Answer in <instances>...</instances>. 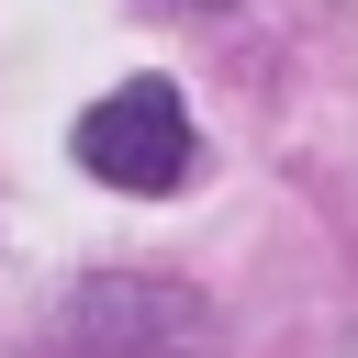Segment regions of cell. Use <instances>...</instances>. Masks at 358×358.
<instances>
[{
  "instance_id": "obj_1",
  "label": "cell",
  "mask_w": 358,
  "mask_h": 358,
  "mask_svg": "<svg viewBox=\"0 0 358 358\" xmlns=\"http://www.w3.org/2000/svg\"><path fill=\"white\" fill-rule=\"evenodd\" d=\"M67 145H78L90 179H112V190H134V201H157V190H179V179L201 168L190 101H179L168 78H123V90H101V101L78 112Z\"/></svg>"
},
{
  "instance_id": "obj_2",
  "label": "cell",
  "mask_w": 358,
  "mask_h": 358,
  "mask_svg": "<svg viewBox=\"0 0 358 358\" xmlns=\"http://www.w3.org/2000/svg\"><path fill=\"white\" fill-rule=\"evenodd\" d=\"M67 347L78 358H201L213 313L179 280H90V291H67Z\"/></svg>"
},
{
  "instance_id": "obj_3",
  "label": "cell",
  "mask_w": 358,
  "mask_h": 358,
  "mask_svg": "<svg viewBox=\"0 0 358 358\" xmlns=\"http://www.w3.org/2000/svg\"><path fill=\"white\" fill-rule=\"evenodd\" d=\"M179 11H224V0H179Z\"/></svg>"
}]
</instances>
